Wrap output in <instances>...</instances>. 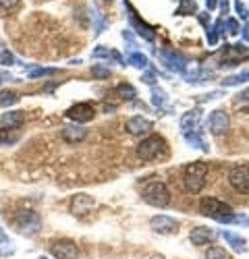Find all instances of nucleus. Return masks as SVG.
Segmentation results:
<instances>
[{
	"instance_id": "nucleus-22",
	"label": "nucleus",
	"mask_w": 249,
	"mask_h": 259,
	"mask_svg": "<svg viewBox=\"0 0 249 259\" xmlns=\"http://www.w3.org/2000/svg\"><path fill=\"white\" fill-rule=\"evenodd\" d=\"M177 17H187V15H197V3L195 0H181V5L175 11Z\"/></svg>"
},
{
	"instance_id": "nucleus-20",
	"label": "nucleus",
	"mask_w": 249,
	"mask_h": 259,
	"mask_svg": "<svg viewBox=\"0 0 249 259\" xmlns=\"http://www.w3.org/2000/svg\"><path fill=\"white\" fill-rule=\"evenodd\" d=\"M197 122H199V110L185 112L183 118H181V131H183V133L193 131V128H197Z\"/></svg>"
},
{
	"instance_id": "nucleus-24",
	"label": "nucleus",
	"mask_w": 249,
	"mask_h": 259,
	"mask_svg": "<svg viewBox=\"0 0 249 259\" xmlns=\"http://www.w3.org/2000/svg\"><path fill=\"white\" fill-rule=\"evenodd\" d=\"M17 102H19V96L15 92H11V90H3V92H0V108H11Z\"/></svg>"
},
{
	"instance_id": "nucleus-16",
	"label": "nucleus",
	"mask_w": 249,
	"mask_h": 259,
	"mask_svg": "<svg viewBox=\"0 0 249 259\" xmlns=\"http://www.w3.org/2000/svg\"><path fill=\"white\" fill-rule=\"evenodd\" d=\"M92 207H94V199L88 195H75L71 201V211L75 215H86Z\"/></svg>"
},
{
	"instance_id": "nucleus-31",
	"label": "nucleus",
	"mask_w": 249,
	"mask_h": 259,
	"mask_svg": "<svg viewBox=\"0 0 249 259\" xmlns=\"http://www.w3.org/2000/svg\"><path fill=\"white\" fill-rule=\"evenodd\" d=\"M110 75L112 73L108 67H102V64H94L92 67V77H96V79H108Z\"/></svg>"
},
{
	"instance_id": "nucleus-15",
	"label": "nucleus",
	"mask_w": 249,
	"mask_h": 259,
	"mask_svg": "<svg viewBox=\"0 0 249 259\" xmlns=\"http://www.w3.org/2000/svg\"><path fill=\"white\" fill-rule=\"evenodd\" d=\"M60 135H62V139L69 141V143H79V141H83L88 137V128L75 122V124H67L65 128H62Z\"/></svg>"
},
{
	"instance_id": "nucleus-28",
	"label": "nucleus",
	"mask_w": 249,
	"mask_h": 259,
	"mask_svg": "<svg viewBox=\"0 0 249 259\" xmlns=\"http://www.w3.org/2000/svg\"><path fill=\"white\" fill-rule=\"evenodd\" d=\"M205 259H233V257H231V253H228L226 249H222V247H210V249H208V253H205Z\"/></svg>"
},
{
	"instance_id": "nucleus-18",
	"label": "nucleus",
	"mask_w": 249,
	"mask_h": 259,
	"mask_svg": "<svg viewBox=\"0 0 249 259\" xmlns=\"http://www.w3.org/2000/svg\"><path fill=\"white\" fill-rule=\"evenodd\" d=\"M183 137H185V141L189 143L191 147H197V149H201V152H208V147L205 145V141H203V137H201V131H197V128H193V131H187V133H183Z\"/></svg>"
},
{
	"instance_id": "nucleus-10",
	"label": "nucleus",
	"mask_w": 249,
	"mask_h": 259,
	"mask_svg": "<svg viewBox=\"0 0 249 259\" xmlns=\"http://www.w3.org/2000/svg\"><path fill=\"white\" fill-rule=\"evenodd\" d=\"M65 114H67V118H71L73 122H90V120L96 116V108H94L92 104H88V102H81V104L71 106Z\"/></svg>"
},
{
	"instance_id": "nucleus-47",
	"label": "nucleus",
	"mask_w": 249,
	"mask_h": 259,
	"mask_svg": "<svg viewBox=\"0 0 249 259\" xmlns=\"http://www.w3.org/2000/svg\"><path fill=\"white\" fill-rule=\"evenodd\" d=\"M247 56H249V54H247Z\"/></svg>"
},
{
	"instance_id": "nucleus-45",
	"label": "nucleus",
	"mask_w": 249,
	"mask_h": 259,
	"mask_svg": "<svg viewBox=\"0 0 249 259\" xmlns=\"http://www.w3.org/2000/svg\"><path fill=\"white\" fill-rule=\"evenodd\" d=\"M39 259H44V257H39Z\"/></svg>"
},
{
	"instance_id": "nucleus-11",
	"label": "nucleus",
	"mask_w": 249,
	"mask_h": 259,
	"mask_svg": "<svg viewBox=\"0 0 249 259\" xmlns=\"http://www.w3.org/2000/svg\"><path fill=\"white\" fill-rule=\"evenodd\" d=\"M154 128L152 120L143 118V116H131L127 122H124V131L129 135H135V137H141V135H148Z\"/></svg>"
},
{
	"instance_id": "nucleus-1",
	"label": "nucleus",
	"mask_w": 249,
	"mask_h": 259,
	"mask_svg": "<svg viewBox=\"0 0 249 259\" xmlns=\"http://www.w3.org/2000/svg\"><path fill=\"white\" fill-rule=\"evenodd\" d=\"M199 211H201V215H205V218L220 222V224H235V218H237L233 207L220 199H216V197H203L199 201Z\"/></svg>"
},
{
	"instance_id": "nucleus-33",
	"label": "nucleus",
	"mask_w": 249,
	"mask_h": 259,
	"mask_svg": "<svg viewBox=\"0 0 249 259\" xmlns=\"http://www.w3.org/2000/svg\"><path fill=\"white\" fill-rule=\"evenodd\" d=\"M58 69H33L29 71V77L31 79H37V77H50V75H56Z\"/></svg>"
},
{
	"instance_id": "nucleus-36",
	"label": "nucleus",
	"mask_w": 249,
	"mask_h": 259,
	"mask_svg": "<svg viewBox=\"0 0 249 259\" xmlns=\"http://www.w3.org/2000/svg\"><path fill=\"white\" fill-rule=\"evenodd\" d=\"M233 104H235V106H243V104H249V90H245V92H241L239 96H235Z\"/></svg>"
},
{
	"instance_id": "nucleus-6",
	"label": "nucleus",
	"mask_w": 249,
	"mask_h": 259,
	"mask_svg": "<svg viewBox=\"0 0 249 259\" xmlns=\"http://www.w3.org/2000/svg\"><path fill=\"white\" fill-rule=\"evenodd\" d=\"M160 60H162V64H164L166 69H171V71H175V73H183V75H185V71H187V60H185V56H183L181 52L173 50V48L160 50Z\"/></svg>"
},
{
	"instance_id": "nucleus-17",
	"label": "nucleus",
	"mask_w": 249,
	"mask_h": 259,
	"mask_svg": "<svg viewBox=\"0 0 249 259\" xmlns=\"http://www.w3.org/2000/svg\"><path fill=\"white\" fill-rule=\"evenodd\" d=\"M220 236L228 243V247H233L237 253H245V249H247L245 245H247V243H245V239H243L241 234H235V232H231V230H222Z\"/></svg>"
},
{
	"instance_id": "nucleus-2",
	"label": "nucleus",
	"mask_w": 249,
	"mask_h": 259,
	"mask_svg": "<svg viewBox=\"0 0 249 259\" xmlns=\"http://www.w3.org/2000/svg\"><path fill=\"white\" fill-rule=\"evenodd\" d=\"M137 158H141L143 162H152V160H164L169 156V143H166L160 135H150L141 139V143L135 149Z\"/></svg>"
},
{
	"instance_id": "nucleus-30",
	"label": "nucleus",
	"mask_w": 249,
	"mask_h": 259,
	"mask_svg": "<svg viewBox=\"0 0 249 259\" xmlns=\"http://www.w3.org/2000/svg\"><path fill=\"white\" fill-rule=\"evenodd\" d=\"M222 29L228 33V35H237L239 31H241V27H239V23L235 19H224L222 17Z\"/></svg>"
},
{
	"instance_id": "nucleus-7",
	"label": "nucleus",
	"mask_w": 249,
	"mask_h": 259,
	"mask_svg": "<svg viewBox=\"0 0 249 259\" xmlns=\"http://www.w3.org/2000/svg\"><path fill=\"white\" fill-rule=\"evenodd\" d=\"M228 183L231 187L243 195H249V168L247 166H235L228 172Z\"/></svg>"
},
{
	"instance_id": "nucleus-32",
	"label": "nucleus",
	"mask_w": 249,
	"mask_h": 259,
	"mask_svg": "<svg viewBox=\"0 0 249 259\" xmlns=\"http://www.w3.org/2000/svg\"><path fill=\"white\" fill-rule=\"evenodd\" d=\"M152 102H154V106L164 108V104H166V94H164L160 88H152Z\"/></svg>"
},
{
	"instance_id": "nucleus-9",
	"label": "nucleus",
	"mask_w": 249,
	"mask_h": 259,
	"mask_svg": "<svg viewBox=\"0 0 249 259\" xmlns=\"http://www.w3.org/2000/svg\"><path fill=\"white\" fill-rule=\"evenodd\" d=\"M208 128H210L212 135H224L231 128V116H228L224 110H214L210 112V118H208Z\"/></svg>"
},
{
	"instance_id": "nucleus-23",
	"label": "nucleus",
	"mask_w": 249,
	"mask_h": 259,
	"mask_svg": "<svg viewBox=\"0 0 249 259\" xmlns=\"http://www.w3.org/2000/svg\"><path fill=\"white\" fill-rule=\"evenodd\" d=\"M92 56H94V58H112V60H116V62H122V64H124V60H122L114 50L104 48V46H98V48L92 52Z\"/></svg>"
},
{
	"instance_id": "nucleus-46",
	"label": "nucleus",
	"mask_w": 249,
	"mask_h": 259,
	"mask_svg": "<svg viewBox=\"0 0 249 259\" xmlns=\"http://www.w3.org/2000/svg\"><path fill=\"white\" fill-rule=\"evenodd\" d=\"M108 3H110V0H108Z\"/></svg>"
},
{
	"instance_id": "nucleus-19",
	"label": "nucleus",
	"mask_w": 249,
	"mask_h": 259,
	"mask_svg": "<svg viewBox=\"0 0 249 259\" xmlns=\"http://www.w3.org/2000/svg\"><path fill=\"white\" fill-rule=\"evenodd\" d=\"M25 122V112H19V110H13V112H7L3 114V124L7 128H19L21 124Z\"/></svg>"
},
{
	"instance_id": "nucleus-44",
	"label": "nucleus",
	"mask_w": 249,
	"mask_h": 259,
	"mask_svg": "<svg viewBox=\"0 0 249 259\" xmlns=\"http://www.w3.org/2000/svg\"><path fill=\"white\" fill-rule=\"evenodd\" d=\"M13 79V75L11 73H0V85H3L5 81H11Z\"/></svg>"
},
{
	"instance_id": "nucleus-29",
	"label": "nucleus",
	"mask_w": 249,
	"mask_h": 259,
	"mask_svg": "<svg viewBox=\"0 0 249 259\" xmlns=\"http://www.w3.org/2000/svg\"><path fill=\"white\" fill-rule=\"evenodd\" d=\"M245 81H249V71L239 73V75H233V77H226L222 83H224V88H233V85H241Z\"/></svg>"
},
{
	"instance_id": "nucleus-26",
	"label": "nucleus",
	"mask_w": 249,
	"mask_h": 259,
	"mask_svg": "<svg viewBox=\"0 0 249 259\" xmlns=\"http://www.w3.org/2000/svg\"><path fill=\"white\" fill-rule=\"evenodd\" d=\"M116 94L120 98H124V100H135L137 98V92H135V88H133L131 83H120L118 88H116Z\"/></svg>"
},
{
	"instance_id": "nucleus-34",
	"label": "nucleus",
	"mask_w": 249,
	"mask_h": 259,
	"mask_svg": "<svg viewBox=\"0 0 249 259\" xmlns=\"http://www.w3.org/2000/svg\"><path fill=\"white\" fill-rule=\"evenodd\" d=\"M17 137L11 135V128H0V145H7V143H15Z\"/></svg>"
},
{
	"instance_id": "nucleus-42",
	"label": "nucleus",
	"mask_w": 249,
	"mask_h": 259,
	"mask_svg": "<svg viewBox=\"0 0 249 259\" xmlns=\"http://www.w3.org/2000/svg\"><path fill=\"white\" fill-rule=\"evenodd\" d=\"M218 7V0H205V9L208 11H214Z\"/></svg>"
},
{
	"instance_id": "nucleus-41",
	"label": "nucleus",
	"mask_w": 249,
	"mask_h": 259,
	"mask_svg": "<svg viewBox=\"0 0 249 259\" xmlns=\"http://www.w3.org/2000/svg\"><path fill=\"white\" fill-rule=\"evenodd\" d=\"M154 73H156V71L152 69V71H150L148 75H145V77H143V81H145V83H148V85H154Z\"/></svg>"
},
{
	"instance_id": "nucleus-3",
	"label": "nucleus",
	"mask_w": 249,
	"mask_h": 259,
	"mask_svg": "<svg viewBox=\"0 0 249 259\" xmlns=\"http://www.w3.org/2000/svg\"><path fill=\"white\" fill-rule=\"evenodd\" d=\"M205 179H208V164L191 162L183 170V189L191 193V195H197L205 185Z\"/></svg>"
},
{
	"instance_id": "nucleus-35",
	"label": "nucleus",
	"mask_w": 249,
	"mask_h": 259,
	"mask_svg": "<svg viewBox=\"0 0 249 259\" xmlns=\"http://www.w3.org/2000/svg\"><path fill=\"white\" fill-rule=\"evenodd\" d=\"M235 11H237V15H239L241 19H245V21H247V17H249V11H247V7L241 3V0H235Z\"/></svg>"
},
{
	"instance_id": "nucleus-40",
	"label": "nucleus",
	"mask_w": 249,
	"mask_h": 259,
	"mask_svg": "<svg viewBox=\"0 0 249 259\" xmlns=\"http://www.w3.org/2000/svg\"><path fill=\"white\" fill-rule=\"evenodd\" d=\"M218 7H220V11H222V15H228V11H231V3H228V0H220Z\"/></svg>"
},
{
	"instance_id": "nucleus-14",
	"label": "nucleus",
	"mask_w": 249,
	"mask_h": 259,
	"mask_svg": "<svg viewBox=\"0 0 249 259\" xmlns=\"http://www.w3.org/2000/svg\"><path fill=\"white\" fill-rule=\"evenodd\" d=\"M150 226L158 234H171V232L177 230L179 222L175 218H171V215H154V218L150 220Z\"/></svg>"
},
{
	"instance_id": "nucleus-37",
	"label": "nucleus",
	"mask_w": 249,
	"mask_h": 259,
	"mask_svg": "<svg viewBox=\"0 0 249 259\" xmlns=\"http://www.w3.org/2000/svg\"><path fill=\"white\" fill-rule=\"evenodd\" d=\"M197 21H199V23L208 29V27H210V23H212V19H210V15H208V13H197Z\"/></svg>"
},
{
	"instance_id": "nucleus-39",
	"label": "nucleus",
	"mask_w": 249,
	"mask_h": 259,
	"mask_svg": "<svg viewBox=\"0 0 249 259\" xmlns=\"http://www.w3.org/2000/svg\"><path fill=\"white\" fill-rule=\"evenodd\" d=\"M231 48H233L235 54H239V56H247V54H249V50H247L245 44H235V46H231Z\"/></svg>"
},
{
	"instance_id": "nucleus-8",
	"label": "nucleus",
	"mask_w": 249,
	"mask_h": 259,
	"mask_svg": "<svg viewBox=\"0 0 249 259\" xmlns=\"http://www.w3.org/2000/svg\"><path fill=\"white\" fill-rule=\"evenodd\" d=\"M79 253H81L79 247L73 241H67V239L56 241V243L50 245V255L54 259H77Z\"/></svg>"
},
{
	"instance_id": "nucleus-12",
	"label": "nucleus",
	"mask_w": 249,
	"mask_h": 259,
	"mask_svg": "<svg viewBox=\"0 0 249 259\" xmlns=\"http://www.w3.org/2000/svg\"><path fill=\"white\" fill-rule=\"evenodd\" d=\"M216 236H218V234H216L214 228H210V226H197V228L191 230L189 241H191L193 245H197V247H203V245H208V243H214Z\"/></svg>"
},
{
	"instance_id": "nucleus-43",
	"label": "nucleus",
	"mask_w": 249,
	"mask_h": 259,
	"mask_svg": "<svg viewBox=\"0 0 249 259\" xmlns=\"http://www.w3.org/2000/svg\"><path fill=\"white\" fill-rule=\"evenodd\" d=\"M243 39L249 41V21H245V27H243Z\"/></svg>"
},
{
	"instance_id": "nucleus-5",
	"label": "nucleus",
	"mask_w": 249,
	"mask_h": 259,
	"mask_svg": "<svg viewBox=\"0 0 249 259\" xmlns=\"http://www.w3.org/2000/svg\"><path fill=\"white\" fill-rule=\"evenodd\" d=\"M15 226L23 234L31 236L42 228V218H39V213H35L33 209H19L15 213Z\"/></svg>"
},
{
	"instance_id": "nucleus-21",
	"label": "nucleus",
	"mask_w": 249,
	"mask_h": 259,
	"mask_svg": "<svg viewBox=\"0 0 249 259\" xmlns=\"http://www.w3.org/2000/svg\"><path fill=\"white\" fill-rule=\"evenodd\" d=\"M124 62L127 64H131V67H137V69H148L150 67V60H148V56L145 54H141V52H129V56L124 58Z\"/></svg>"
},
{
	"instance_id": "nucleus-4",
	"label": "nucleus",
	"mask_w": 249,
	"mask_h": 259,
	"mask_svg": "<svg viewBox=\"0 0 249 259\" xmlns=\"http://www.w3.org/2000/svg\"><path fill=\"white\" fill-rule=\"evenodd\" d=\"M141 197L145 203H150L154 207H166L171 203V191L166 189L164 183H150L145 185V189L141 191Z\"/></svg>"
},
{
	"instance_id": "nucleus-25",
	"label": "nucleus",
	"mask_w": 249,
	"mask_h": 259,
	"mask_svg": "<svg viewBox=\"0 0 249 259\" xmlns=\"http://www.w3.org/2000/svg\"><path fill=\"white\" fill-rule=\"evenodd\" d=\"M92 13H94L92 17H94V21H96V27H94V35H100V33L104 31V27H106L108 23H106V21H104V15L100 13V9H98L96 5L92 7Z\"/></svg>"
},
{
	"instance_id": "nucleus-27",
	"label": "nucleus",
	"mask_w": 249,
	"mask_h": 259,
	"mask_svg": "<svg viewBox=\"0 0 249 259\" xmlns=\"http://www.w3.org/2000/svg\"><path fill=\"white\" fill-rule=\"evenodd\" d=\"M0 64H3V67H11V64H15V56L11 54V50L7 48V44L3 39H0Z\"/></svg>"
},
{
	"instance_id": "nucleus-38",
	"label": "nucleus",
	"mask_w": 249,
	"mask_h": 259,
	"mask_svg": "<svg viewBox=\"0 0 249 259\" xmlns=\"http://www.w3.org/2000/svg\"><path fill=\"white\" fill-rule=\"evenodd\" d=\"M19 3H21V0H0V7L7 9V11H11V9H15Z\"/></svg>"
},
{
	"instance_id": "nucleus-13",
	"label": "nucleus",
	"mask_w": 249,
	"mask_h": 259,
	"mask_svg": "<svg viewBox=\"0 0 249 259\" xmlns=\"http://www.w3.org/2000/svg\"><path fill=\"white\" fill-rule=\"evenodd\" d=\"M124 5H127V11H129V23L135 27V31L143 37V39H148V41H154V29L150 27V25H145L143 21L137 17V13L133 11V7L127 3V0H124Z\"/></svg>"
}]
</instances>
